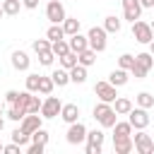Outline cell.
Listing matches in <instances>:
<instances>
[{"label":"cell","mask_w":154,"mask_h":154,"mask_svg":"<svg viewBox=\"0 0 154 154\" xmlns=\"http://www.w3.org/2000/svg\"><path fill=\"white\" fill-rule=\"evenodd\" d=\"M94 120L101 125V128H113L116 123H118V113H116V108L111 106V103H106V101H99L96 106H94Z\"/></svg>","instance_id":"1"},{"label":"cell","mask_w":154,"mask_h":154,"mask_svg":"<svg viewBox=\"0 0 154 154\" xmlns=\"http://www.w3.org/2000/svg\"><path fill=\"white\" fill-rule=\"evenodd\" d=\"M106 36H108V31H106L103 26H91L89 34H87V38H89V48H94L96 53L106 51Z\"/></svg>","instance_id":"2"},{"label":"cell","mask_w":154,"mask_h":154,"mask_svg":"<svg viewBox=\"0 0 154 154\" xmlns=\"http://www.w3.org/2000/svg\"><path fill=\"white\" fill-rule=\"evenodd\" d=\"M118 87L116 84H111V82H96L94 84V94L99 96V101H106V103H113L116 99H118V91H116Z\"/></svg>","instance_id":"3"},{"label":"cell","mask_w":154,"mask_h":154,"mask_svg":"<svg viewBox=\"0 0 154 154\" xmlns=\"http://www.w3.org/2000/svg\"><path fill=\"white\" fill-rule=\"evenodd\" d=\"M132 36H135V41H140V43H149V41L154 38L152 24H149V22H142V19L132 22Z\"/></svg>","instance_id":"4"},{"label":"cell","mask_w":154,"mask_h":154,"mask_svg":"<svg viewBox=\"0 0 154 154\" xmlns=\"http://www.w3.org/2000/svg\"><path fill=\"white\" fill-rule=\"evenodd\" d=\"M128 120H130V125H132L135 130H144V128L149 125V113H147V108L137 106V108H130Z\"/></svg>","instance_id":"5"},{"label":"cell","mask_w":154,"mask_h":154,"mask_svg":"<svg viewBox=\"0 0 154 154\" xmlns=\"http://www.w3.org/2000/svg\"><path fill=\"white\" fill-rule=\"evenodd\" d=\"M46 17L51 19V24H63L65 17H67L63 2H60V0H48V5H46Z\"/></svg>","instance_id":"6"},{"label":"cell","mask_w":154,"mask_h":154,"mask_svg":"<svg viewBox=\"0 0 154 154\" xmlns=\"http://www.w3.org/2000/svg\"><path fill=\"white\" fill-rule=\"evenodd\" d=\"M65 137H67L70 144H82V142H87V128H84V123H79V120L70 123Z\"/></svg>","instance_id":"7"},{"label":"cell","mask_w":154,"mask_h":154,"mask_svg":"<svg viewBox=\"0 0 154 154\" xmlns=\"http://www.w3.org/2000/svg\"><path fill=\"white\" fill-rule=\"evenodd\" d=\"M101 149H103V132L87 130V154H101Z\"/></svg>","instance_id":"8"},{"label":"cell","mask_w":154,"mask_h":154,"mask_svg":"<svg viewBox=\"0 0 154 154\" xmlns=\"http://www.w3.org/2000/svg\"><path fill=\"white\" fill-rule=\"evenodd\" d=\"M132 142H135V149H137L140 154H154V140H152L144 130H140V132L132 137Z\"/></svg>","instance_id":"9"},{"label":"cell","mask_w":154,"mask_h":154,"mask_svg":"<svg viewBox=\"0 0 154 154\" xmlns=\"http://www.w3.org/2000/svg\"><path fill=\"white\" fill-rule=\"evenodd\" d=\"M60 108H63L60 99L48 94V99L41 103V116H43V118H55V116H60Z\"/></svg>","instance_id":"10"},{"label":"cell","mask_w":154,"mask_h":154,"mask_svg":"<svg viewBox=\"0 0 154 154\" xmlns=\"http://www.w3.org/2000/svg\"><path fill=\"white\" fill-rule=\"evenodd\" d=\"M123 2V17L128 22H137L142 14V2L140 0H120Z\"/></svg>","instance_id":"11"},{"label":"cell","mask_w":154,"mask_h":154,"mask_svg":"<svg viewBox=\"0 0 154 154\" xmlns=\"http://www.w3.org/2000/svg\"><path fill=\"white\" fill-rule=\"evenodd\" d=\"M41 118H43V116H38V113H26V116L19 120V128L31 135V132H36V130L41 128Z\"/></svg>","instance_id":"12"},{"label":"cell","mask_w":154,"mask_h":154,"mask_svg":"<svg viewBox=\"0 0 154 154\" xmlns=\"http://www.w3.org/2000/svg\"><path fill=\"white\" fill-rule=\"evenodd\" d=\"M132 149H135L132 135H125V137H113V152H116V154H130Z\"/></svg>","instance_id":"13"},{"label":"cell","mask_w":154,"mask_h":154,"mask_svg":"<svg viewBox=\"0 0 154 154\" xmlns=\"http://www.w3.org/2000/svg\"><path fill=\"white\" fill-rule=\"evenodd\" d=\"M29 65H31V58H29L24 51H14V53H12V67H14V70L24 72V70H29Z\"/></svg>","instance_id":"14"},{"label":"cell","mask_w":154,"mask_h":154,"mask_svg":"<svg viewBox=\"0 0 154 154\" xmlns=\"http://www.w3.org/2000/svg\"><path fill=\"white\" fill-rule=\"evenodd\" d=\"M60 118L70 125V123H75L77 118H79V106L77 103H63V108H60Z\"/></svg>","instance_id":"15"},{"label":"cell","mask_w":154,"mask_h":154,"mask_svg":"<svg viewBox=\"0 0 154 154\" xmlns=\"http://www.w3.org/2000/svg\"><path fill=\"white\" fill-rule=\"evenodd\" d=\"M84 48H89V38H87V36H82L79 31H77V34H72V36H70V51L82 53Z\"/></svg>","instance_id":"16"},{"label":"cell","mask_w":154,"mask_h":154,"mask_svg":"<svg viewBox=\"0 0 154 154\" xmlns=\"http://www.w3.org/2000/svg\"><path fill=\"white\" fill-rule=\"evenodd\" d=\"M70 82H75V84H84V82H87V67L77 63V65L70 70Z\"/></svg>","instance_id":"17"},{"label":"cell","mask_w":154,"mask_h":154,"mask_svg":"<svg viewBox=\"0 0 154 154\" xmlns=\"http://www.w3.org/2000/svg\"><path fill=\"white\" fill-rule=\"evenodd\" d=\"M128 79H130V75H128V70H123V67L113 70V72H111V77H108V82H111V84H116V87L128 84Z\"/></svg>","instance_id":"18"},{"label":"cell","mask_w":154,"mask_h":154,"mask_svg":"<svg viewBox=\"0 0 154 154\" xmlns=\"http://www.w3.org/2000/svg\"><path fill=\"white\" fill-rule=\"evenodd\" d=\"M113 108H116V113H118V116H128V113H130V108H132V101H130L128 96H118V99L113 101Z\"/></svg>","instance_id":"19"},{"label":"cell","mask_w":154,"mask_h":154,"mask_svg":"<svg viewBox=\"0 0 154 154\" xmlns=\"http://www.w3.org/2000/svg\"><path fill=\"white\" fill-rule=\"evenodd\" d=\"M77 58H79V65L91 67V65L96 63V51H94V48H84L82 53H77Z\"/></svg>","instance_id":"20"},{"label":"cell","mask_w":154,"mask_h":154,"mask_svg":"<svg viewBox=\"0 0 154 154\" xmlns=\"http://www.w3.org/2000/svg\"><path fill=\"white\" fill-rule=\"evenodd\" d=\"M120 26H123V22H120L116 14H108V17L103 19V29H106L108 34H118V31H120Z\"/></svg>","instance_id":"21"},{"label":"cell","mask_w":154,"mask_h":154,"mask_svg":"<svg viewBox=\"0 0 154 154\" xmlns=\"http://www.w3.org/2000/svg\"><path fill=\"white\" fill-rule=\"evenodd\" d=\"M51 51L55 53V58H63L65 53H70V41L60 38V41H51Z\"/></svg>","instance_id":"22"},{"label":"cell","mask_w":154,"mask_h":154,"mask_svg":"<svg viewBox=\"0 0 154 154\" xmlns=\"http://www.w3.org/2000/svg\"><path fill=\"white\" fill-rule=\"evenodd\" d=\"M46 38H48V41H60V38H65V29H63V24H51L48 31H46Z\"/></svg>","instance_id":"23"},{"label":"cell","mask_w":154,"mask_h":154,"mask_svg":"<svg viewBox=\"0 0 154 154\" xmlns=\"http://www.w3.org/2000/svg\"><path fill=\"white\" fill-rule=\"evenodd\" d=\"M135 63L149 72V70L154 67V55H152V53H137V55H135Z\"/></svg>","instance_id":"24"},{"label":"cell","mask_w":154,"mask_h":154,"mask_svg":"<svg viewBox=\"0 0 154 154\" xmlns=\"http://www.w3.org/2000/svg\"><path fill=\"white\" fill-rule=\"evenodd\" d=\"M63 29H65V36H72V34H77V31H79V19H77V17H65V22H63Z\"/></svg>","instance_id":"25"},{"label":"cell","mask_w":154,"mask_h":154,"mask_svg":"<svg viewBox=\"0 0 154 154\" xmlns=\"http://www.w3.org/2000/svg\"><path fill=\"white\" fill-rule=\"evenodd\" d=\"M51 77H53V82H55L58 87L70 84V70H65V67H63V70H53V75H51Z\"/></svg>","instance_id":"26"},{"label":"cell","mask_w":154,"mask_h":154,"mask_svg":"<svg viewBox=\"0 0 154 154\" xmlns=\"http://www.w3.org/2000/svg\"><path fill=\"white\" fill-rule=\"evenodd\" d=\"M58 60H60V65H63L65 70H72V67H75V65L79 63V58H77V53H75V51L65 53V55H63V58H58Z\"/></svg>","instance_id":"27"},{"label":"cell","mask_w":154,"mask_h":154,"mask_svg":"<svg viewBox=\"0 0 154 154\" xmlns=\"http://www.w3.org/2000/svg\"><path fill=\"white\" fill-rule=\"evenodd\" d=\"M135 103L142 106V108H152V106H154V96H152L149 91H140V94L135 96Z\"/></svg>","instance_id":"28"},{"label":"cell","mask_w":154,"mask_h":154,"mask_svg":"<svg viewBox=\"0 0 154 154\" xmlns=\"http://www.w3.org/2000/svg\"><path fill=\"white\" fill-rule=\"evenodd\" d=\"M125 135H132V125H130V120H125V123H116V125H113V137H125Z\"/></svg>","instance_id":"29"},{"label":"cell","mask_w":154,"mask_h":154,"mask_svg":"<svg viewBox=\"0 0 154 154\" xmlns=\"http://www.w3.org/2000/svg\"><path fill=\"white\" fill-rule=\"evenodd\" d=\"M12 142H17L19 147H26V144L31 142V135H29V132H24L22 128H17V130L12 132Z\"/></svg>","instance_id":"30"},{"label":"cell","mask_w":154,"mask_h":154,"mask_svg":"<svg viewBox=\"0 0 154 154\" xmlns=\"http://www.w3.org/2000/svg\"><path fill=\"white\" fill-rule=\"evenodd\" d=\"M53 87H55L53 77H41V79H38V91H41L43 96H48V94L53 91Z\"/></svg>","instance_id":"31"},{"label":"cell","mask_w":154,"mask_h":154,"mask_svg":"<svg viewBox=\"0 0 154 154\" xmlns=\"http://www.w3.org/2000/svg\"><path fill=\"white\" fill-rule=\"evenodd\" d=\"M41 99L38 96H34V91L29 94V101H26V113H41Z\"/></svg>","instance_id":"32"},{"label":"cell","mask_w":154,"mask_h":154,"mask_svg":"<svg viewBox=\"0 0 154 154\" xmlns=\"http://www.w3.org/2000/svg\"><path fill=\"white\" fill-rule=\"evenodd\" d=\"M19 7H22V0H5V2H2L5 14H17V12H19Z\"/></svg>","instance_id":"33"},{"label":"cell","mask_w":154,"mask_h":154,"mask_svg":"<svg viewBox=\"0 0 154 154\" xmlns=\"http://www.w3.org/2000/svg\"><path fill=\"white\" fill-rule=\"evenodd\" d=\"M135 65V55H130V53H123L120 58H118V67H123V70H128L130 72V67Z\"/></svg>","instance_id":"34"},{"label":"cell","mask_w":154,"mask_h":154,"mask_svg":"<svg viewBox=\"0 0 154 154\" xmlns=\"http://www.w3.org/2000/svg\"><path fill=\"white\" fill-rule=\"evenodd\" d=\"M48 132L43 130V128H38L36 132H31V142H36V144H48Z\"/></svg>","instance_id":"35"},{"label":"cell","mask_w":154,"mask_h":154,"mask_svg":"<svg viewBox=\"0 0 154 154\" xmlns=\"http://www.w3.org/2000/svg\"><path fill=\"white\" fill-rule=\"evenodd\" d=\"M46 51H51V41L48 38H36L34 41V53L38 55V53H46Z\"/></svg>","instance_id":"36"},{"label":"cell","mask_w":154,"mask_h":154,"mask_svg":"<svg viewBox=\"0 0 154 154\" xmlns=\"http://www.w3.org/2000/svg\"><path fill=\"white\" fill-rule=\"evenodd\" d=\"M38 79H41V75L31 72V75L26 77V89H29V91H38Z\"/></svg>","instance_id":"37"},{"label":"cell","mask_w":154,"mask_h":154,"mask_svg":"<svg viewBox=\"0 0 154 154\" xmlns=\"http://www.w3.org/2000/svg\"><path fill=\"white\" fill-rule=\"evenodd\" d=\"M53 60H55V53H53V51L38 53V63H41V65H46V67H48V65H53Z\"/></svg>","instance_id":"38"},{"label":"cell","mask_w":154,"mask_h":154,"mask_svg":"<svg viewBox=\"0 0 154 154\" xmlns=\"http://www.w3.org/2000/svg\"><path fill=\"white\" fill-rule=\"evenodd\" d=\"M130 75H132L135 79H144V77H147V70H144V67H140V65L135 63V65L130 67Z\"/></svg>","instance_id":"39"},{"label":"cell","mask_w":154,"mask_h":154,"mask_svg":"<svg viewBox=\"0 0 154 154\" xmlns=\"http://www.w3.org/2000/svg\"><path fill=\"white\" fill-rule=\"evenodd\" d=\"M7 118H10V120H22V118H24V113H22L17 106H12V103H10V108H7Z\"/></svg>","instance_id":"40"},{"label":"cell","mask_w":154,"mask_h":154,"mask_svg":"<svg viewBox=\"0 0 154 154\" xmlns=\"http://www.w3.org/2000/svg\"><path fill=\"white\" fill-rule=\"evenodd\" d=\"M43 149H46V144H36V142H31L26 152H29V154H43Z\"/></svg>","instance_id":"41"},{"label":"cell","mask_w":154,"mask_h":154,"mask_svg":"<svg viewBox=\"0 0 154 154\" xmlns=\"http://www.w3.org/2000/svg\"><path fill=\"white\" fill-rule=\"evenodd\" d=\"M19 149H22V147H19L17 142H12V144H5L2 152H5V154H19Z\"/></svg>","instance_id":"42"},{"label":"cell","mask_w":154,"mask_h":154,"mask_svg":"<svg viewBox=\"0 0 154 154\" xmlns=\"http://www.w3.org/2000/svg\"><path fill=\"white\" fill-rule=\"evenodd\" d=\"M17 96H19V91H14V89H10V91L5 94V101H7V103H14V101H17Z\"/></svg>","instance_id":"43"},{"label":"cell","mask_w":154,"mask_h":154,"mask_svg":"<svg viewBox=\"0 0 154 154\" xmlns=\"http://www.w3.org/2000/svg\"><path fill=\"white\" fill-rule=\"evenodd\" d=\"M22 5H24L26 10H36V7H38V0H22Z\"/></svg>","instance_id":"44"},{"label":"cell","mask_w":154,"mask_h":154,"mask_svg":"<svg viewBox=\"0 0 154 154\" xmlns=\"http://www.w3.org/2000/svg\"><path fill=\"white\" fill-rule=\"evenodd\" d=\"M142 2V7H154V0H140Z\"/></svg>","instance_id":"45"},{"label":"cell","mask_w":154,"mask_h":154,"mask_svg":"<svg viewBox=\"0 0 154 154\" xmlns=\"http://www.w3.org/2000/svg\"><path fill=\"white\" fill-rule=\"evenodd\" d=\"M149 53H152V55H154V38H152V41H149Z\"/></svg>","instance_id":"46"},{"label":"cell","mask_w":154,"mask_h":154,"mask_svg":"<svg viewBox=\"0 0 154 154\" xmlns=\"http://www.w3.org/2000/svg\"><path fill=\"white\" fill-rule=\"evenodd\" d=\"M2 128H5V120H2V116H0V130H2Z\"/></svg>","instance_id":"47"},{"label":"cell","mask_w":154,"mask_h":154,"mask_svg":"<svg viewBox=\"0 0 154 154\" xmlns=\"http://www.w3.org/2000/svg\"><path fill=\"white\" fill-rule=\"evenodd\" d=\"M2 14H5V10H2V5H0V17H2Z\"/></svg>","instance_id":"48"},{"label":"cell","mask_w":154,"mask_h":154,"mask_svg":"<svg viewBox=\"0 0 154 154\" xmlns=\"http://www.w3.org/2000/svg\"><path fill=\"white\" fill-rule=\"evenodd\" d=\"M2 149H5V144H2V142H0V152H2Z\"/></svg>","instance_id":"49"},{"label":"cell","mask_w":154,"mask_h":154,"mask_svg":"<svg viewBox=\"0 0 154 154\" xmlns=\"http://www.w3.org/2000/svg\"><path fill=\"white\" fill-rule=\"evenodd\" d=\"M149 24H152V31H154V19H152V22H149Z\"/></svg>","instance_id":"50"},{"label":"cell","mask_w":154,"mask_h":154,"mask_svg":"<svg viewBox=\"0 0 154 154\" xmlns=\"http://www.w3.org/2000/svg\"><path fill=\"white\" fill-rule=\"evenodd\" d=\"M0 116H2V108H0Z\"/></svg>","instance_id":"51"},{"label":"cell","mask_w":154,"mask_h":154,"mask_svg":"<svg viewBox=\"0 0 154 154\" xmlns=\"http://www.w3.org/2000/svg\"><path fill=\"white\" fill-rule=\"evenodd\" d=\"M152 10H154V7H152Z\"/></svg>","instance_id":"52"}]
</instances>
